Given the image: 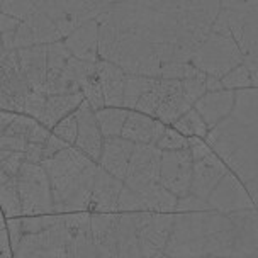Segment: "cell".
Segmentation results:
<instances>
[{"instance_id": "obj_1", "label": "cell", "mask_w": 258, "mask_h": 258, "mask_svg": "<svg viewBox=\"0 0 258 258\" xmlns=\"http://www.w3.org/2000/svg\"><path fill=\"white\" fill-rule=\"evenodd\" d=\"M258 246V211L175 213L163 255L170 258H223Z\"/></svg>"}, {"instance_id": "obj_2", "label": "cell", "mask_w": 258, "mask_h": 258, "mask_svg": "<svg viewBox=\"0 0 258 258\" xmlns=\"http://www.w3.org/2000/svg\"><path fill=\"white\" fill-rule=\"evenodd\" d=\"M206 143L241 180L258 211V89L236 92L233 112L211 129Z\"/></svg>"}, {"instance_id": "obj_3", "label": "cell", "mask_w": 258, "mask_h": 258, "mask_svg": "<svg viewBox=\"0 0 258 258\" xmlns=\"http://www.w3.org/2000/svg\"><path fill=\"white\" fill-rule=\"evenodd\" d=\"M41 165L51 187L54 214L89 213L99 163L77 146H68Z\"/></svg>"}, {"instance_id": "obj_4", "label": "cell", "mask_w": 258, "mask_h": 258, "mask_svg": "<svg viewBox=\"0 0 258 258\" xmlns=\"http://www.w3.org/2000/svg\"><path fill=\"white\" fill-rule=\"evenodd\" d=\"M22 238L12 248V258H64L68 228L64 214L21 218Z\"/></svg>"}, {"instance_id": "obj_5", "label": "cell", "mask_w": 258, "mask_h": 258, "mask_svg": "<svg viewBox=\"0 0 258 258\" xmlns=\"http://www.w3.org/2000/svg\"><path fill=\"white\" fill-rule=\"evenodd\" d=\"M22 218L54 216V204L48 175L41 163H22L17 173Z\"/></svg>"}, {"instance_id": "obj_6", "label": "cell", "mask_w": 258, "mask_h": 258, "mask_svg": "<svg viewBox=\"0 0 258 258\" xmlns=\"http://www.w3.org/2000/svg\"><path fill=\"white\" fill-rule=\"evenodd\" d=\"M190 63L206 75H213L221 80L226 73L243 63V54L231 36L209 32L204 43L194 53Z\"/></svg>"}, {"instance_id": "obj_7", "label": "cell", "mask_w": 258, "mask_h": 258, "mask_svg": "<svg viewBox=\"0 0 258 258\" xmlns=\"http://www.w3.org/2000/svg\"><path fill=\"white\" fill-rule=\"evenodd\" d=\"M160 165L161 150L155 145H135L122 180L124 187L136 194L148 192L151 187L160 183Z\"/></svg>"}, {"instance_id": "obj_8", "label": "cell", "mask_w": 258, "mask_h": 258, "mask_svg": "<svg viewBox=\"0 0 258 258\" xmlns=\"http://www.w3.org/2000/svg\"><path fill=\"white\" fill-rule=\"evenodd\" d=\"M31 92L17 63L16 49L0 53V109L24 114L26 97Z\"/></svg>"}, {"instance_id": "obj_9", "label": "cell", "mask_w": 258, "mask_h": 258, "mask_svg": "<svg viewBox=\"0 0 258 258\" xmlns=\"http://www.w3.org/2000/svg\"><path fill=\"white\" fill-rule=\"evenodd\" d=\"M135 228L145 258H153L165 251L173 228L175 214L160 213H133Z\"/></svg>"}, {"instance_id": "obj_10", "label": "cell", "mask_w": 258, "mask_h": 258, "mask_svg": "<svg viewBox=\"0 0 258 258\" xmlns=\"http://www.w3.org/2000/svg\"><path fill=\"white\" fill-rule=\"evenodd\" d=\"M194 160L190 150L161 151L160 185L172 192L175 197H183L190 190Z\"/></svg>"}, {"instance_id": "obj_11", "label": "cell", "mask_w": 258, "mask_h": 258, "mask_svg": "<svg viewBox=\"0 0 258 258\" xmlns=\"http://www.w3.org/2000/svg\"><path fill=\"white\" fill-rule=\"evenodd\" d=\"M207 204L211 206L213 211H218L221 214L255 209L250 194L231 170L221 178V182L216 185L214 190L209 194Z\"/></svg>"}, {"instance_id": "obj_12", "label": "cell", "mask_w": 258, "mask_h": 258, "mask_svg": "<svg viewBox=\"0 0 258 258\" xmlns=\"http://www.w3.org/2000/svg\"><path fill=\"white\" fill-rule=\"evenodd\" d=\"M68 228L64 258H97L95 239L90 229V213L64 214Z\"/></svg>"}, {"instance_id": "obj_13", "label": "cell", "mask_w": 258, "mask_h": 258, "mask_svg": "<svg viewBox=\"0 0 258 258\" xmlns=\"http://www.w3.org/2000/svg\"><path fill=\"white\" fill-rule=\"evenodd\" d=\"M75 114H77V126H78L75 146L80 151H84L87 156H90L95 163H99L100 155H102L104 136L99 129V124H97L95 110L84 99V102L78 105Z\"/></svg>"}, {"instance_id": "obj_14", "label": "cell", "mask_w": 258, "mask_h": 258, "mask_svg": "<svg viewBox=\"0 0 258 258\" xmlns=\"http://www.w3.org/2000/svg\"><path fill=\"white\" fill-rule=\"evenodd\" d=\"M228 172L229 168L226 167V163L214 151H211L199 160H194L192 183L188 194L207 201L209 194L214 190L216 185L221 182V178Z\"/></svg>"}, {"instance_id": "obj_15", "label": "cell", "mask_w": 258, "mask_h": 258, "mask_svg": "<svg viewBox=\"0 0 258 258\" xmlns=\"http://www.w3.org/2000/svg\"><path fill=\"white\" fill-rule=\"evenodd\" d=\"M19 68L32 92L44 95L48 77V44H36L29 48L16 49Z\"/></svg>"}, {"instance_id": "obj_16", "label": "cell", "mask_w": 258, "mask_h": 258, "mask_svg": "<svg viewBox=\"0 0 258 258\" xmlns=\"http://www.w3.org/2000/svg\"><path fill=\"white\" fill-rule=\"evenodd\" d=\"M158 95L160 105L155 119H158L160 122L167 124V126H172L177 119H180L183 114L192 109V105L183 97L180 80L158 78Z\"/></svg>"}, {"instance_id": "obj_17", "label": "cell", "mask_w": 258, "mask_h": 258, "mask_svg": "<svg viewBox=\"0 0 258 258\" xmlns=\"http://www.w3.org/2000/svg\"><path fill=\"white\" fill-rule=\"evenodd\" d=\"M234 102H236V92L223 89L218 92H206L194 104V109L204 119V122L211 131L233 112Z\"/></svg>"}, {"instance_id": "obj_18", "label": "cell", "mask_w": 258, "mask_h": 258, "mask_svg": "<svg viewBox=\"0 0 258 258\" xmlns=\"http://www.w3.org/2000/svg\"><path fill=\"white\" fill-rule=\"evenodd\" d=\"M122 187H124L122 180L112 177V175L107 173L100 167L99 173L95 177L94 188H92L89 213H104V214L117 213V201L119 196H121Z\"/></svg>"}, {"instance_id": "obj_19", "label": "cell", "mask_w": 258, "mask_h": 258, "mask_svg": "<svg viewBox=\"0 0 258 258\" xmlns=\"http://www.w3.org/2000/svg\"><path fill=\"white\" fill-rule=\"evenodd\" d=\"M165 127L167 124L160 122L158 119L136 112V110H129L121 138L135 143V145H156V141L163 135Z\"/></svg>"}, {"instance_id": "obj_20", "label": "cell", "mask_w": 258, "mask_h": 258, "mask_svg": "<svg viewBox=\"0 0 258 258\" xmlns=\"http://www.w3.org/2000/svg\"><path fill=\"white\" fill-rule=\"evenodd\" d=\"M133 150H135V143L124 140L121 136L104 138L102 155H100L99 165L112 177L124 180Z\"/></svg>"}, {"instance_id": "obj_21", "label": "cell", "mask_w": 258, "mask_h": 258, "mask_svg": "<svg viewBox=\"0 0 258 258\" xmlns=\"http://www.w3.org/2000/svg\"><path fill=\"white\" fill-rule=\"evenodd\" d=\"M73 56L84 61H99V27L94 21L84 22L63 41Z\"/></svg>"}, {"instance_id": "obj_22", "label": "cell", "mask_w": 258, "mask_h": 258, "mask_svg": "<svg viewBox=\"0 0 258 258\" xmlns=\"http://www.w3.org/2000/svg\"><path fill=\"white\" fill-rule=\"evenodd\" d=\"M95 72L100 80V85H102L105 107L122 109L126 73H124L117 64L104 61V59H99V61L95 63Z\"/></svg>"}, {"instance_id": "obj_23", "label": "cell", "mask_w": 258, "mask_h": 258, "mask_svg": "<svg viewBox=\"0 0 258 258\" xmlns=\"http://www.w3.org/2000/svg\"><path fill=\"white\" fill-rule=\"evenodd\" d=\"M84 102V94H73V95H46L44 104L41 109L39 117L36 119L39 124H43L46 129H51L56 124L75 112L78 105Z\"/></svg>"}, {"instance_id": "obj_24", "label": "cell", "mask_w": 258, "mask_h": 258, "mask_svg": "<svg viewBox=\"0 0 258 258\" xmlns=\"http://www.w3.org/2000/svg\"><path fill=\"white\" fill-rule=\"evenodd\" d=\"M238 46L243 54V63L248 68L253 84L258 89V16L243 22V31Z\"/></svg>"}, {"instance_id": "obj_25", "label": "cell", "mask_w": 258, "mask_h": 258, "mask_svg": "<svg viewBox=\"0 0 258 258\" xmlns=\"http://www.w3.org/2000/svg\"><path fill=\"white\" fill-rule=\"evenodd\" d=\"M127 109H117V107H104L95 112L97 124L102 133L104 138H116L121 136L124 122L127 119Z\"/></svg>"}, {"instance_id": "obj_26", "label": "cell", "mask_w": 258, "mask_h": 258, "mask_svg": "<svg viewBox=\"0 0 258 258\" xmlns=\"http://www.w3.org/2000/svg\"><path fill=\"white\" fill-rule=\"evenodd\" d=\"M156 80H158V78H150V77H141V75H127L126 73L122 109L135 110L138 100H140L141 97L156 84Z\"/></svg>"}, {"instance_id": "obj_27", "label": "cell", "mask_w": 258, "mask_h": 258, "mask_svg": "<svg viewBox=\"0 0 258 258\" xmlns=\"http://www.w3.org/2000/svg\"><path fill=\"white\" fill-rule=\"evenodd\" d=\"M172 127L175 131H178L182 136L185 138H201V140H206L207 135H209V127L204 122L199 114H197L196 109H190L188 112H185L180 119H177Z\"/></svg>"}, {"instance_id": "obj_28", "label": "cell", "mask_w": 258, "mask_h": 258, "mask_svg": "<svg viewBox=\"0 0 258 258\" xmlns=\"http://www.w3.org/2000/svg\"><path fill=\"white\" fill-rule=\"evenodd\" d=\"M221 84H223V89L226 90H233V92H239V90H246V89H253L255 84H253V78L248 72V68L245 67V63L234 67L231 72L226 73V75L221 78Z\"/></svg>"}, {"instance_id": "obj_29", "label": "cell", "mask_w": 258, "mask_h": 258, "mask_svg": "<svg viewBox=\"0 0 258 258\" xmlns=\"http://www.w3.org/2000/svg\"><path fill=\"white\" fill-rule=\"evenodd\" d=\"M80 90H82V94H84V99L89 102V105L95 112L105 107L102 85H100V80H99V77H97V73L90 75L89 78H85Z\"/></svg>"}, {"instance_id": "obj_30", "label": "cell", "mask_w": 258, "mask_h": 258, "mask_svg": "<svg viewBox=\"0 0 258 258\" xmlns=\"http://www.w3.org/2000/svg\"><path fill=\"white\" fill-rule=\"evenodd\" d=\"M202 75L199 68H196L192 63H165L161 67L160 78H168V80H187Z\"/></svg>"}, {"instance_id": "obj_31", "label": "cell", "mask_w": 258, "mask_h": 258, "mask_svg": "<svg viewBox=\"0 0 258 258\" xmlns=\"http://www.w3.org/2000/svg\"><path fill=\"white\" fill-rule=\"evenodd\" d=\"M156 148L161 151H177V150H187L188 148V138L182 136L178 131H175L172 126H167L160 140L156 141Z\"/></svg>"}, {"instance_id": "obj_32", "label": "cell", "mask_w": 258, "mask_h": 258, "mask_svg": "<svg viewBox=\"0 0 258 258\" xmlns=\"http://www.w3.org/2000/svg\"><path fill=\"white\" fill-rule=\"evenodd\" d=\"M77 131H78V126H77V114L72 112L70 116H67L64 119H61L56 126L51 129V135L56 136L58 140H61L67 143L68 146H75V141H77Z\"/></svg>"}, {"instance_id": "obj_33", "label": "cell", "mask_w": 258, "mask_h": 258, "mask_svg": "<svg viewBox=\"0 0 258 258\" xmlns=\"http://www.w3.org/2000/svg\"><path fill=\"white\" fill-rule=\"evenodd\" d=\"M182 92L185 100L194 107V104L206 94V73H202L199 77L182 80Z\"/></svg>"}, {"instance_id": "obj_34", "label": "cell", "mask_w": 258, "mask_h": 258, "mask_svg": "<svg viewBox=\"0 0 258 258\" xmlns=\"http://www.w3.org/2000/svg\"><path fill=\"white\" fill-rule=\"evenodd\" d=\"M158 105H160V95H158V80H156V84L138 100L135 110L136 112L146 114V116H150V117H155L156 110H158Z\"/></svg>"}, {"instance_id": "obj_35", "label": "cell", "mask_w": 258, "mask_h": 258, "mask_svg": "<svg viewBox=\"0 0 258 258\" xmlns=\"http://www.w3.org/2000/svg\"><path fill=\"white\" fill-rule=\"evenodd\" d=\"M202 211H213V209L207 204V201L192 196V194H187V196L180 197L177 201V207H175V213H202Z\"/></svg>"}, {"instance_id": "obj_36", "label": "cell", "mask_w": 258, "mask_h": 258, "mask_svg": "<svg viewBox=\"0 0 258 258\" xmlns=\"http://www.w3.org/2000/svg\"><path fill=\"white\" fill-rule=\"evenodd\" d=\"M0 256L12 258V246H11V239H9L7 228L0 229Z\"/></svg>"}, {"instance_id": "obj_37", "label": "cell", "mask_w": 258, "mask_h": 258, "mask_svg": "<svg viewBox=\"0 0 258 258\" xmlns=\"http://www.w3.org/2000/svg\"><path fill=\"white\" fill-rule=\"evenodd\" d=\"M223 90V84H221L219 78L213 75H206V92H218Z\"/></svg>"}, {"instance_id": "obj_38", "label": "cell", "mask_w": 258, "mask_h": 258, "mask_svg": "<svg viewBox=\"0 0 258 258\" xmlns=\"http://www.w3.org/2000/svg\"><path fill=\"white\" fill-rule=\"evenodd\" d=\"M17 112H9V110H2L0 109V135L6 131V127L11 124V121L14 119Z\"/></svg>"}, {"instance_id": "obj_39", "label": "cell", "mask_w": 258, "mask_h": 258, "mask_svg": "<svg viewBox=\"0 0 258 258\" xmlns=\"http://www.w3.org/2000/svg\"><path fill=\"white\" fill-rule=\"evenodd\" d=\"M0 258H7V256H0Z\"/></svg>"}]
</instances>
